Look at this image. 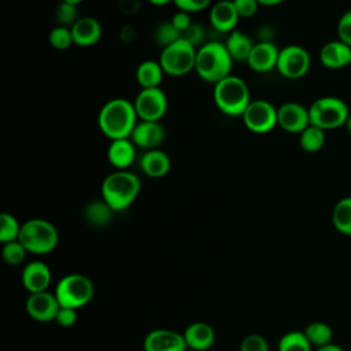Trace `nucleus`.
I'll return each mask as SVG.
<instances>
[{
	"label": "nucleus",
	"instance_id": "1",
	"mask_svg": "<svg viewBox=\"0 0 351 351\" xmlns=\"http://www.w3.org/2000/svg\"><path fill=\"white\" fill-rule=\"evenodd\" d=\"M137 114L133 101L115 97L104 103L97 114V125L100 132L111 140L130 138L137 125Z\"/></svg>",
	"mask_w": 351,
	"mask_h": 351
},
{
	"label": "nucleus",
	"instance_id": "2",
	"mask_svg": "<svg viewBox=\"0 0 351 351\" xmlns=\"http://www.w3.org/2000/svg\"><path fill=\"white\" fill-rule=\"evenodd\" d=\"M140 178L128 170H115L106 176L101 182V199L114 210H126L138 196Z\"/></svg>",
	"mask_w": 351,
	"mask_h": 351
},
{
	"label": "nucleus",
	"instance_id": "3",
	"mask_svg": "<svg viewBox=\"0 0 351 351\" xmlns=\"http://www.w3.org/2000/svg\"><path fill=\"white\" fill-rule=\"evenodd\" d=\"M232 66L233 59L223 43L207 41L197 48L195 71L203 81L217 84L230 75Z\"/></svg>",
	"mask_w": 351,
	"mask_h": 351
},
{
	"label": "nucleus",
	"instance_id": "4",
	"mask_svg": "<svg viewBox=\"0 0 351 351\" xmlns=\"http://www.w3.org/2000/svg\"><path fill=\"white\" fill-rule=\"evenodd\" d=\"M213 99L217 108L228 117H241L251 103L245 81L233 74L214 84Z\"/></svg>",
	"mask_w": 351,
	"mask_h": 351
},
{
	"label": "nucleus",
	"instance_id": "5",
	"mask_svg": "<svg viewBox=\"0 0 351 351\" xmlns=\"http://www.w3.org/2000/svg\"><path fill=\"white\" fill-rule=\"evenodd\" d=\"M18 240L27 252L44 255L55 250L59 241V233L52 222L43 218H33L22 223Z\"/></svg>",
	"mask_w": 351,
	"mask_h": 351
},
{
	"label": "nucleus",
	"instance_id": "6",
	"mask_svg": "<svg viewBox=\"0 0 351 351\" xmlns=\"http://www.w3.org/2000/svg\"><path fill=\"white\" fill-rule=\"evenodd\" d=\"M197 49L182 37L174 44L163 48L159 55V63L165 74L182 77L195 70Z\"/></svg>",
	"mask_w": 351,
	"mask_h": 351
},
{
	"label": "nucleus",
	"instance_id": "7",
	"mask_svg": "<svg viewBox=\"0 0 351 351\" xmlns=\"http://www.w3.org/2000/svg\"><path fill=\"white\" fill-rule=\"evenodd\" d=\"M308 115L310 125L322 130H330L346 125L350 111L343 100L333 96H325L317 99L308 107Z\"/></svg>",
	"mask_w": 351,
	"mask_h": 351
},
{
	"label": "nucleus",
	"instance_id": "8",
	"mask_svg": "<svg viewBox=\"0 0 351 351\" xmlns=\"http://www.w3.org/2000/svg\"><path fill=\"white\" fill-rule=\"evenodd\" d=\"M93 291V284L86 276L71 273L59 280L55 295L60 307L77 310L90 302Z\"/></svg>",
	"mask_w": 351,
	"mask_h": 351
},
{
	"label": "nucleus",
	"instance_id": "9",
	"mask_svg": "<svg viewBox=\"0 0 351 351\" xmlns=\"http://www.w3.org/2000/svg\"><path fill=\"white\" fill-rule=\"evenodd\" d=\"M241 118L250 132L265 134L277 126V108L267 100H251Z\"/></svg>",
	"mask_w": 351,
	"mask_h": 351
},
{
	"label": "nucleus",
	"instance_id": "10",
	"mask_svg": "<svg viewBox=\"0 0 351 351\" xmlns=\"http://www.w3.org/2000/svg\"><path fill=\"white\" fill-rule=\"evenodd\" d=\"M136 114L140 121H156L160 119L167 112V96L160 88L141 89L133 101Z\"/></svg>",
	"mask_w": 351,
	"mask_h": 351
},
{
	"label": "nucleus",
	"instance_id": "11",
	"mask_svg": "<svg viewBox=\"0 0 351 351\" xmlns=\"http://www.w3.org/2000/svg\"><path fill=\"white\" fill-rule=\"evenodd\" d=\"M311 64L307 49L300 45L291 44L280 49L277 60V71L289 80H296L307 74Z\"/></svg>",
	"mask_w": 351,
	"mask_h": 351
},
{
	"label": "nucleus",
	"instance_id": "12",
	"mask_svg": "<svg viewBox=\"0 0 351 351\" xmlns=\"http://www.w3.org/2000/svg\"><path fill=\"white\" fill-rule=\"evenodd\" d=\"M310 125L308 108L296 101H287L277 108V126L288 133H302Z\"/></svg>",
	"mask_w": 351,
	"mask_h": 351
},
{
	"label": "nucleus",
	"instance_id": "13",
	"mask_svg": "<svg viewBox=\"0 0 351 351\" xmlns=\"http://www.w3.org/2000/svg\"><path fill=\"white\" fill-rule=\"evenodd\" d=\"M60 308L58 298L55 293L48 291L30 293L26 300V311L29 317L38 322L55 321L56 314Z\"/></svg>",
	"mask_w": 351,
	"mask_h": 351
},
{
	"label": "nucleus",
	"instance_id": "14",
	"mask_svg": "<svg viewBox=\"0 0 351 351\" xmlns=\"http://www.w3.org/2000/svg\"><path fill=\"white\" fill-rule=\"evenodd\" d=\"M144 351H186V343L182 333L170 329L151 330L143 343Z\"/></svg>",
	"mask_w": 351,
	"mask_h": 351
},
{
	"label": "nucleus",
	"instance_id": "15",
	"mask_svg": "<svg viewBox=\"0 0 351 351\" xmlns=\"http://www.w3.org/2000/svg\"><path fill=\"white\" fill-rule=\"evenodd\" d=\"M166 132L160 122L156 121H138L132 132L130 140L138 148L145 151L158 148L165 140Z\"/></svg>",
	"mask_w": 351,
	"mask_h": 351
},
{
	"label": "nucleus",
	"instance_id": "16",
	"mask_svg": "<svg viewBox=\"0 0 351 351\" xmlns=\"http://www.w3.org/2000/svg\"><path fill=\"white\" fill-rule=\"evenodd\" d=\"M280 49L273 41H258L247 59V64L256 73H267L277 66Z\"/></svg>",
	"mask_w": 351,
	"mask_h": 351
},
{
	"label": "nucleus",
	"instance_id": "17",
	"mask_svg": "<svg viewBox=\"0 0 351 351\" xmlns=\"http://www.w3.org/2000/svg\"><path fill=\"white\" fill-rule=\"evenodd\" d=\"M210 23L221 33H232L236 30L237 22L240 19L232 0H219L210 8Z\"/></svg>",
	"mask_w": 351,
	"mask_h": 351
},
{
	"label": "nucleus",
	"instance_id": "18",
	"mask_svg": "<svg viewBox=\"0 0 351 351\" xmlns=\"http://www.w3.org/2000/svg\"><path fill=\"white\" fill-rule=\"evenodd\" d=\"M22 284L30 293L44 292L51 284V270L41 261H33L23 267Z\"/></svg>",
	"mask_w": 351,
	"mask_h": 351
},
{
	"label": "nucleus",
	"instance_id": "19",
	"mask_svg": "<svg viewBox=\"0 0 351 351\" xmlns=\"http://www.w3.org/2000/svg\"><path fill=\"white\" fill-rule=\"evenodd\" d=\"M70 30L73 41L78 47H92L101 38V25L93 16H80Z\"/></svg>",
	"mask_w": 351,
	"mask_h": 351
},
{
	"label": "nucleus",
	"instance_id": "20",
	"mask_svg": "<svg viewBox=\"0 0 351 351\" xmlns=\"http://www.w3.org/2000/svg\"><path fill=\"white\" fill-rule=\"evenodd\" d=\"M186 347L193 351H206L215 341V332L207 322H193L182 332Z\"/></svg>",
	"mask_w": 351,
	"mask_h": 351
},
{
	"label": "nucleus",
	"instance_id": "21",
	"mask_svg": "<svg viewBox=\"0 0 351 351\" xmlns=\"http://www.w3.org/2000/svg\"><path fill=\"white\" fill-rule=\"evenodd\" d=\"M319 60L328 69H343L351 63V47L340 40L326 43L319 51Z\"/></svg>",
	"mask_w": 351,
	"mask_h": 351
},
{
	"label": "nucleus",
	"instance_id": "22",
	"mask_svg": "<svg viewBox=\"0 0 351 351\" xmlns=\"http://www.w3.org/2000/svg\"><path fill=\"white\" fill-rule=\"evenodd\" d=\"M107 159L117 170H128L136 159V145L130 138L111 140L107 148Z\"/></svg>",
	"mask_w": 351,
	"mask_h": 351
},
{
	"label": "nucleus",
	"instance_id": "23",
	"mask_svg": "<svg viewBox=\"0 0 351 351\" xmlns=\"http://www.w3.org/2000/svg\"><path fill=\"white\" fill-rule=\"evenodd\" d=\"M170 166L171 162L169 155L159 148L145 151L140 159V167L143 173L151 178L165 177L170 171Z\"/></svg>",
	"mask_w": 351,
	"mask_h": 351
},
{
	"label": "nucleus",
	"instance_id": "24",
	"mask_svg": "<svg viewBox=\"0 0 351 351\" xmlns=\"http://www.w3.org/2000/svg\"><path fill=\"white\" fill-rule=\"evenodd\" d=\"M230 58L233 59V62H247L252 48H254V43L252 40L244 34L243 32L239 30H233L232 33H229L226 41L223 43Z\"/></svg>",
	"mask_w": 351,
	"mask_h": 351
},
{
	"label": "nucleus",
	"instance_id": "25",
	"mask_svg": "<svg viewBox=\"0 0 351 351\" xmlns=\"http://www.w3.org/2000/svg\"><path fill=\"white\" fill-rule=\"evenodd\" d=\"M163 74L165 71L159 62L144 60L136 69V81L141 89L159 88Z\"/></svg>",
	"mask_w": 351,
	"mask_h": 351
},
{
	"label": "nucleus",
	"instance_id": "26",
	"mask_svg": "<svg viewBox=\"0 0 351 351\" xmlns=\"http://www.w3.org/2000/svg\"><path fill=\"white\" fill-rule=\"evenodd\" d=\"M332 223L339 233L351 237V196L343 197L335 204Z\"/></svg>",
	"mask_w": 351,
	"mask_h": 351
},
{
	"label": "nucleus",
	"instance_id": "27",
	"mask_svg": "<svg viewBox=\"0 0 351 351\" xmlns=\"http://www.w3.org/2000/svg\"><path fill=\"white\" fill-rule=\"evenodd\" d=\"M114 213L115 211L103 199H100V200H92L86 204L84 210V217L90 225L104 226L111 221Z\"/></svg>",
	"mask_w": 351,
	"mask_h": 351
},
{
	"label": "nucleus",
	"instance_id": "28",
	"mask_svg": "<svg viewBox=\"0 0 351 351\" xmlns=\"http://www.w3.org/2000/svg\"><path fill=\"white\" fill-rule=\"evenodd\" d=\"M303 333L307 337V340L310 341V344L313 347H315V350L330 344L332 339H333L332 328L322 321H315V322L308 324L303 329Z\"/></svg>",
	"mask_w": 351,
	"mask_h": 351
},
{
	"label": "nucleus",
	"instance_id": "29",
	"mask_svg": "<svg viewBox=\"0 0 351 351\" xmlns=\"http://www.w3.org/2000/svg\"><path fill=\"white\" fill-rule=\"evenodd\" d=\"M299 144L300 148L306 152H318L325 144V130L308 125L300 134H299Z\"/></svg>",
	"mask_w": 351,
	"mask_h": 351
},
{
	"label": "nucleus",
	"instance_id": "30",
	"mask_svg": "<svg viewBox=\"0 0 351 351\" xmlns=\"http://www.w3.org/2000/svg\"><path fill=\"white\" fill-rule=\"evenodd\" d=\"M278 351H313V346L304 336L303 330H292L281 336Z\"/></svg>",
	"mask_w": 351,
	"mask_h": 351
},
{
	"label": "nucleus",
	"instance_id": "31",
	"mask_svg": "<svg viewBox=\"0 0 351 351\" xmlns=\"http://www.w3.org/2000/svg\"><path fill=\"white\" fill-rule=\"evenodd\" d=\"M22 225L18 219L8 213H3L0 215V241L1 244L11 243L19 239Z\"/></svg>",
	"mask_w": 351,
	"mask_h": 351
},
{
	"label": "nucleus",
	"instance_id": "32",
	"mask_svg": "<svg viewBox=\"0 0 351 351\" xmlns=\"http://www.w3.org/2000/svg\"><path fill=\"white\" fill-rule=\"evenodd\" d=\"M181 37H182L181 33L173 26V23L170 21L159 23L158 27L155 29V33H154V38H155L156 44L159 47H162V49L174 44Z\"/></svg>",
	"mask_w": 351,
	"mask_h": 351
},
{
	"label": "nucleus",
	"instance_id": "33",
	"mask_svg": "<svg viewBox=\"0 0 351 351\" xmlns=\"http://www.w3.org/2000/svg\"><path fill=\"white\" fill-rule=\"evenodd\" d=\"M26 254H27V251H26V248L22 245V243L19 240L3 244V250H1L3 259L8 265H11V266L21 265L25 261Z\"/></svg>",
	"mask_w": 351,
	"mask_h": 351
},
{
	"label": "nucleus",
	"instance_id": "34",
	"mask_svg": "<svg viewBox=\"0 0 351 351\" xmlns=\"http://www.w3.org/2000/svg\"><path fill=\"white\" fill-rule=\"evenodd\" d=\"M48 41H49V45H51L53 49H58V51H64V49H67L71 44H74V41H73V34H71L70 27H64V26H56V27H53V29L49 32Z\"/></svg>",
	"mask_w": 351,
	"mask_h": 351
},
{
	"label": "nucleus",
	"instance_id": "35",
	"mask_svg": "<svg viewBox=\"0 0 351 351\" xmlns=\"http://www.w3.org/2000/svg\"><path fill=\"white\" fill-rule=\"evenodd\" d=\"M55 19L58 22V26L71 27L80 19L77 5L62 1L55 10Z\"/></svg>",
	"mask_w": 351,
	"mask_h": 351
},
{
	"label": "nucleus",
	"instance_id": "36",
	"mask_svg": "<svg viewBox=\"0 0 351 351\" xmlns=\"http://www.w3.org/2000/svg\"><path fill=\"white\" fill-rule=\"evenodd\" d=\"M240 351H269V344L263 336L251 333L241 340Z\"/></svg>",
	"mask_w": 351,
	"mask_h": 351
},
{
	"label": "nucleus",
	"instance_id": "37",
	"mask_svg": "<svg viewBox=\"0 0 351 351\" xmlns=\"http://www.w3.org/2000/svg\"><path fill=\"white\" fill-rule=\"evenodd\" d=\"M182 38L186 40L189 44H192L196 49L200 48L204 43V29L199 23H192L184 33Z\"/></svg>",
	"mask_w": 351,
	"mask_h": 351
},
{
	"label": "nucleus",
	"instance_id": "38",
	"mask_svg": "<svg viewBox=\"0 0 351 351\" xmlns=\"http://www.w3.org/2000/svg\"><path fill=\"white\" fill-rule=\"evenodd\" d=\"M337 37L340 41L351 47V10L346 11L339 19Z\"/></svg>",
	"mask_w": 351,
	"mask_h": 351
},
{
	"label": "nucleus",
	"instance_id": "39",
	"mask_svg": "<svg viewBox=\"0 0 351 351\" xmlns=\"http://www.w3.org/2000/svg\"><path fill=\"white\" fill-rule=\"evenodd\" d=\"M173 4L178 10L192 14V12H199L208 8V5L211 4V0H173Z\"/></svg>",
	"mask_w": 351,
	"mask_h": 351
},
{
	"label": "nucleus",
	"instance_id": "40",
	"mask_svg": "<svg viewBox=\"0 0 351 351\" xmlns=\"http://www.w3.org/2000/svg\"><path fill=\"white\" fill-rule=\"evenodd\" d=\"M240 18H251L256 14L259 3L258 0H232Z\"/></svg>",
	"mask_w": 351,
	"mask_h": 351
},
{
	"label": "nucleus",
	"instance_id": "41",
	"mask_svg": "<svg viewBox=\"0 0 351 351\" xmlns=\"http://www.w3.org/2000/svg\"><path fill=\"white\" fill-rule=\"evenodd\" d=\"M55 321L63 328H70L77 322V310L70 307H60Z\"/></svg>",
	"mask_w": 351,
	"mask_h": 351
},
{
	"label": "nucleus",
	"instance_id": "42",
	"mask_svg": "<svg viewBox=\"0 0 351 351\" xmlns=\"http://www.w3.org/2000/svg\"><path fill=\"white\" fill-rule=\"evenodd\" d=\"M170 22H171L173 26L181 33V36H182V33L193 23L192 19H191V14H188V12H185V11H181V10H178V11L171 16Z\"/></svg>",
	"mask_w": 351,
	"mask_h": 351
},
{
	"label": "nucleus",
	"instance_id": "43",
	"mask_svg": "<svg viewBox=\"0 0 351 351\" xmlns=\"http://www.w3.org/2000/svg\"><path fill=\"white\" fill-rule=\"evenodd\" d=\"M140 0H119V11L128 16H133L140 11Z\"/></svg>",
	"mask_w": 351,
	"mask_h": 351
},
{
	"label": "nucleus",
	"instance_id": "44",
	"mask_svg": "<svg viewBox=\"0 0 351 351\" xmlns=\"http://www.w3.org/2000/svg\"><path fill=\"white\" fill-rule=\"evenodd\" d=\"M121 38H122L123 41H126V43L133 41V40L136 38V30H134V27L130 26V25L123 26L122 30H121Z\"/></svg>",
	"mask_w": 351,
	"mask_h": 351
},
{
	"label": "nucleus",
	"instance_id": "45",
	"mask_svg": "<svg viewBox=\"0 0 351 351\" xmlns=\"http://www.w3.org/2000/svg\"><path fill=\"white\" fill-rule=\"evenodd\" d=\"M315 351H344L340 346H337V344H335V343H330V344H328V346H325V347H321V348H317Z\"/></svg>",
	"mask_w": 351,
	"mask_h": 351
},
{
	"label": "nucleus",
	"instance_id": "46",
	"mask_svg": "<svg viewBox=\"0 0 351 351\" xmlns=\"http://www.w3.org/2000/svg\"><path fill=\"white\" fill-rule=\"evenodd\" d=\"M284 0H258L259 5H266V7H271V5H277L280 3H282Z\"/></svg>",
	"mask_w": 351,
	"mask_h": 351
},
{
	"label": "nucleus",
	"instance_id": "47",
	"mask_svg": "<svg viewBox=\"0 0 351 351\" xmlns=\"http://www.w3.org/2000/svg\"><path fill=\"white\" fill-rule=\"evenodd\" d=\"M147 1L152 5H156V7H162V5H166L169 3H173V0H147Z\"/></svg>",
	"mask_w": 351,
	"mask_h": 351
},
{
	"label": "nucleus",
	"instance_id": "48",
	"mask_svg": "<svg viewBox=\"0 0 351 351\" xmlns=\"http://www.w3.org/2000/svg\"><path fill=\"white\" fill-rule=\"evenodd\" d=\"M346 128H347V130L351 133V112H350V115H348V118H347V121H346Z\"/></svg>",
	"mask_w": 351,
	"mask_h": 351
},
{
	"label": "nucleus",
	"instance_id": "49",
	"mask_svg": "<svg viewBox=\"0 0 351 351\" xmlns=\"http://www.w3.org/2000/svg\"><path fill=\"white\" fill-rule=\"evenodd\" d=\"M62 1H66V3H70V4H74V5H78L80 3H82L84 0H62Z\"/></svg>",
	"mask_w": 351,
	"mask_h": 351
}]
</instances>
